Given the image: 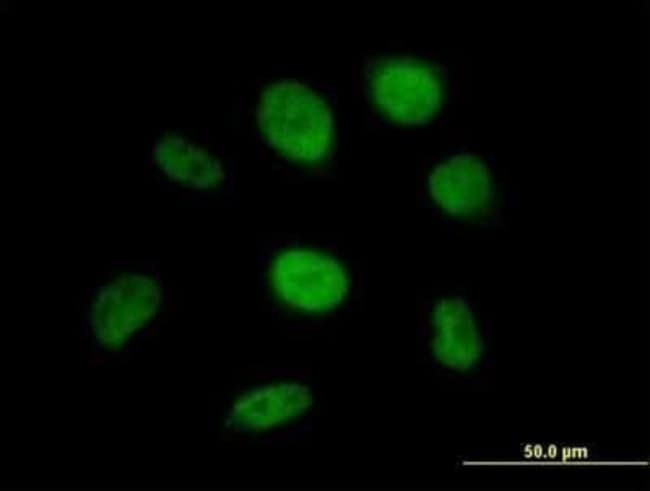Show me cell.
Masks as SVG:
<instances>
[{
  "instance_id": "6da1fadb",
  "label": "cell",
  "mask_w": 650,
  "mask_h": 491,
  "mask_svg": "<svg viewBox=\"0 0 650 491\" xmlns=\"http://www.w3.org/2000/svg\"><path fill=\"white\" fill-rule=\"evenodd\" d=\"M257 117L270 144L295 160L319 161L332 148L330 109L304 84L287 81L269 86L262 93Z\"/></svg>"
},
{
  "instance_id": "3957f363",
  "label": "cell",
  "mask_w": 650,
  "mask_h": 491,
  "mask_svg": "<svg viewBox=\"0 0 650 491\" xmlns=\"http://www.w3.org/2000/svg\"><path fill=\"white\" fill-rule=\"evenodd\" d=\"M272 276L286 302L310 311L333 308L347 291L341 266L331 257L312 251L281 254L273 265Z\"/></svg>"
},
{
  "instance_id": "277c9868",
  "label": "cell",
  "mask_w": 650,
  "mask_h": 491,
  "mask_svg": "<svg viewBox=\"0 0 650 491\" xmlns=\"http://www.w3.org/2000/svg\"><path fill=\"white\" fill-rule=\"evenodd\" d=\"M436 203L452 214H467L490 199L491 182L486 166L469 154H460L438 165L429 179Z\"/></svg>"
},
{
  "instance_id": "5b68a950",
  "label": "cell",
  "mask_w": 650,
  "mask_h": 491,
  "mask_svg": "<svg viewBox=\"0 0 650 491\" xmlns=\"http://www.w3.org/2000/svg\"><path fill=\"white\" fill-rule=\"evenodd\" d=\"M153 156L169 177L192 188H210L224 178L218 161L182 138L163 139L154 146Z\"/></svg>"
},
{
  "instance_id": "8992f818",
  "label": "cell",
  "mask_w": 650,
  "mask_h": 491,
  "mask_svg": "<svg viewBox=\"0 0 650 491\" xmlns=\"http://www.w3.org/2000/svg\"><path fill=\"white\" fill-rule=\"evenodd\" d=\"M441 333L439 344L441 350L450 351L458 346H469L475 348V336L470 319L466 311L460 307H447L439 311Z\"/></svg>"
},
{
  "instance_id": "7a4b0ae2",
  "label": "cell",
  "mask_w": 650,
  "mask_h": 491,
  "mask_svg": "<svg viewBox=\"0 0 650 491\" xmlns=\"http://www.w3.org/2000/svg\"><path fill=\"white\" fill-rule=\"evenodd\" d=\"M369 87L375 103L389 117L407 125L427 123L441 104L436 75L410 60L375 62L370 68Z\"/></svg>"
}]
</instances>
